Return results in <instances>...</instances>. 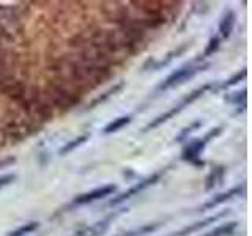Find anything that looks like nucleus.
<instances>
[{
    "label": "nucleus",
    "mask_w": 252,
    "mask_h": 236,
    "mask_svg": "<svg viewBox=\"0 0 252 236\" xmlns=\"http://www.w3.org/2000/svg\"><path fill=\"white\" fill-rule=\"evenodd\" d=\"M43 96L49 102V106H54L60 110H69L81 102L82 91L65 79L57 77L47 82Z\"/></svg>",
    "instance_id": "obj_1"
},
{
    "label": "nucleus",
    "mask_w": 252,
    "mask_h": 236,
    "mask_svg": "<svg viewBox=\"0 0 252 236\" xmlns=\"http://www.w3.org/2000/svg\"><path fill=\"white\" fill-rule=\"evenodd\" d=\"M211 66V63H203V57L202 59H195L192 61H188L186 65L180 66L178 69L173 71L172 74H169L164 81L158 85V91H165L170 88H175L178 85H183L185 82L191 81V79L202 73V71L208 69Z\"/></svg>",
    "instance_id": "obj_2"
},
{
    "label": "nucleus",
    "mask_w": 252,
    "mask_h": 236,
    "mask_svg": "<svg viewBox=\"0 0 252 236\" xmlns=\"http://www.w3.org/2000/svg\"><path fill=\"white\" fill-rule=\"evenodd\" d=\"M213 84H205V85H202V87H199V88H195L194 91H191L189 94H186V96L181 99L178 104H175L172 109H169L167 112H164V114H161L159 117H156L155 120L152 121V123H148L145 128H144V132H148L150 129H155V128H158V126H161V124H164L165 121H169L170 118H173L175 115H178L181 110H185L186 107H189L192 104L194 101H197L200 96H203L205 93H207L208 90H211L213 88Z\"/></svg>",
    "instance_id": "obj_3"
},
{
    "label": "nucleus",
    "mask_w": 252,
    "mask_h": 236,
    "mask_svg": "<svg viewBox=\"0 0 252 236\" xmlns=\"http://www.w3.org/2000/svg\"><path fill=\"white\" fill-rule=\"evenodd\" d=\"M220 131H222V128H215V129H211L205 134L203 139H195L192 142H188L186 147L183 148V151H181V159L189 162V164H192V165H197V167H202V165L205 164L200 159L202 151L205 149V147H207V144L210 140H213L215 137L219 136Z\"/></svg>",
    "instance_id": "obj_4"
},
{
    "label": "nucleus",
    "mask_w": 252,
    "mask_h": 236,
    "mask_svg": "<svg viewBox=\"0 0 252 236\" xmlns=\"http://www.w3.org/2000/svg\"><path fill=\"white\" fill-rule=\"evenodd\" d=\"M161 177H162V172H158V173H153V175L147 177L145 179H142L140 183H137V184H134L132 187H129L128 191H125L123 194L114 197V199L109 202V206H117V205H120V203L126 202L128 199H131V197L137 195L139 192H142V191H144V189H147L148 186H153L155 183H158Z\"/></svg>",
    "instance_id": "obj_5"
},
{
    "label": "nucleus",
    "mask_w": 252,
    "mask_h": 236,
    "mask_svg": "<svg viewBox=\"0 0 252 236\" xmlns=\"http://www.w3.org/2000/svg\"><path fill=\"white\" fill-rule=\"evenodd\" d=\"M115 191H117L115 184H106V186L93 189V191H90V192L77 195L73 203L74 205H87V203H92V202L104 199V197H107V195H112V194H115Z\"/></svg>",
    "instance_id": "obj_6"
},
{
    "label": "nucleus",
    "mask_w": 252,
    "mask_h": 236,
    "mask_svg": "<svg viewBox=\"0 0 252 236\" xmlns=\"http://www.w3.org/2000/svg\"><path fill=\"white\" fill-rule=\"evenodd\" d=\"M243 192H244V186L232 187V189H228L227 192H222V194L215 195L211 200L205 202V203L202 205V206H199L195 211H197V212H203V211H208V209H211V208H216V206H219V205H222V203H225V202H228V200L235 199V197L241 195Z\"/></svg>",
    "instance_id": "obj_7"
},
{
    "label": "nucleus",
    "mask_w": 252,
    "mask_h": 236,
    "mask_svg": "<svg viewBox=\"0 0 252 236\" xmlns=\"http://www.w3.org/2000/svg\"><path fill=\"white\" fill-rule=\"evenodd\" d=\"M125 209H126V208H125ZM125 209L117 211V212H114V214H110V216L104 217L102 220H99V222L93 224V225H90V227H84V228H81V230H77L73 236H102V235H104V232L110 227V224H112V220L115 219V216H118V214H120V212H123Z\"/></svg>",
    "instance_id": "obj_8"
},
{
    "label": "nucleus",
    "mask_w": 252,
    "mask_h": 236,
    "mask_svg": "<svg viewBox=\"0 0 252 236\" xmlns=\"http://www.w3.org/2000/svg\"><path fill=\"white\" fill-rule=\"evenodd\" d=\"M228 212H230V211L227 209V211H222V212H218V214H215V216H210V217L203 219V220H197V222H194V224H191V225L185 227L183 230H180V232L173 233V235H170V236H188V235H191V233H194V232H199V230H202V228L208 227L210 224L216 222V220H219L220 217L227 216Z\"/></svg>",
    "instance_id": "obj_9"
},
{
    "label": "nucleus",
    "mask_w": 252,
    "mask_h": 236,
    "mask_svg": "<svg viewBox=\"0 0 252 236\" xmlns=\"http://www.w3.org/2000/svg\"><path fill=\"white\" fill-rule=\"evenodd\" d=\"M235 22H236L235 11L233 10H227L222 18H220V22H219V33L224 39L230 38L233 27H235Z\"/></svg>",
    "instance_id": "obj_10"
},
{
    "label": "nucleus",
    "mask_w": 252,
    "mask_h": 236,
    "mask_svg": "<svg viewBox=\"0 0 252 236\" xmlns=\"http://www.w3.org/2000/svg\"><path fill=\"white\" fill-rule=\"evenodd\" d=\"M165 222L164 220H159V222H153V224H147L140 228H134V230H129V232H123V233H118L117 236H147L150 233L156 232L158 228L162 227Z\"/></svg>",
    "instance_id": "obj_11"
},
{
    "label": "nucleus",
    "mask_w": 252,
    "mask_h": 236,
    "mask_svg": "<svg viewBox=\"0 0 252 236\" xmlns=\"http://www.w3.org/2000/svg\"><path fill=\"white\" fill-rule=\"evenodd\" d=\"M189 46H191V44H189V43H185L183 46H181V47H178V49H175V51H172L170 54H167V55H165V59H162V60H159V61H156V63H153L152 60H150L148 63H150V65H152V69L153 71H159L162 66H167L169 65V63L173 60V59H175V57H178V55H181V54H183L186 49H188V47Z\"/></svg>",
    "instance_id": "obj_12"
},
{
    "label": "nucleus",
    "mask_w": 252,
    "mask_h": 236,
    "mask_svg": "<svg viewBox=\"0 0 252 236\" xmlns=\"http://www.w3.org/2000/svg\"><path fill=\"white\" fill-rule=\"evenodd\" d=\"M236 227H238V222L232 220V222H227V224L216 227L215 230H211L208 233H203L202 236H230L236 230Z\"/></svg>",
    "instance_id": "obj_13"
},
{
    "label": "nucleus",
    "mask_w": 252,
    "mask_h": 236,
    "mask_svg": "<svg viewBox=\"0 0 252 236\" xmlns=\"http://www.w3.org/2000/svg\"><path fill=\"white\" fill-rule=\"evenodd\" d=\"M131 123V115H125V117H118L115 118L114 121H110L106 128H104V134H114V132H118L120 129H123L126 124Z\"/></svg>",
    "instance_id": "obj_14"
},
{
    "label": "nucleus",
    "mask_w": 252,
    "mask_h": 236,
    "mask_svg": "<svg viewBox=\"0 0 252 236\" xmlns=\"http://www.w3.org/2000/svg\"><path fill=\"white\" fill-rule=\"evenodd\" d=\"M87 140H89V134H84V136H79V137H76L74 140H69L66 145H63V147L59 149V154H60V156H65V154L71 153V151H73V149H76L77 147L84 145Z\"/></svg>",
    "instance_id": "obj_15"
},
{
    "label": "nucleus",
    "mask_w": 252,
    "mask_h": 236,
    "mask_svg": "<svg viewBox=\"0 0 252 236\" xmlns=\"http://www.w3.org/2000/svg\"><path fill=\"white\" fill-rule=\"evenodd\" d=\"M222 175H224V169L219 167V169H213L210 172V175L207 177V184H205V189L207 191H211V189H215L216 184H220V181H222Z\"/></svg>",
    "instance_id": "obj_16"
},
{
    "label": "nucleus",
    "mask_w": 252,
    "mask_h": 236,
    "mask_svg": "<svg viewBox=\"0 0 252 236\" xmlns=\"http://www.w3.org/2000/svg\"><path fill=\"white\" fill-rule=\"evenodd\" d=\"M123 82H118L117 85H114V87H110V88L106 91V93H102V96H98L94 101H92L90 102V106H89V109H93V107H96L98 104H101V102H104L106 99H109L110 96H112V94H115V93H118L122 88H123Z\"/></svg>",
    "instance_id": "obj_17"
},
{
    "label": "nucleus",
    "mask_w": 252,
    "mask_h": 236,
    "mask_svg": "<svg viewBox=\"0 0 252 236\" xmlns=\"http://www.w3.org/2000/svg\"><path fill=\"white\" fill-rule=\"evenodd\" d=\"M246 88H243L241 91H235L232 94H228V96H225V101L230 102V104L233 106H240L241 107H246Z\"/></svg>",
    "instance_id": "obj_18"
},
{
    "label": "nucleus",
    "mask_w": 252,
    "mask_h": 236,
    "mask_svg": "<svg viewBox=\"0 0 252 236\" xmlns=\"http://www.w3.org/2000/svg\"><path fill=\"white\" fill-rule=\"evenodd\" d=\"M38 227H39V224L33 220V222H29L26 225L16 228V230H13L11 233H8V236H26L29 233H33L35 230H38Z\"/></svg>",
    "instance_id": "obj_19"
},
{
    "label": "nucleus",
    "mask_w": 252,
    "mask_h": 236,
    "mask_svg": "<svg viewBox=\"0 0 252 236\" xmlns=\"http://www.w3.org/2000/svg\"><path fill=\"white\" fill-rule=\"evenodd\" d=\"M202 126V120H195L194 123H191L188 126V128H185V129H181V132L178 134V136L175 137V142H178V144H181V142H185L188 137H189V134L191 132H194L195 129H199Z\"/></svg>",
    "instance_id": "obj_20"
},
{
    "label": "nucleus",
    "mask_w": 252,
    "mask_h": 236,
    "mask_svg": "<svg viewBox=\"0 0 252 236\" xmlns=\"http://www.w3.org/2000/svg\"><path fill=\"white\" fill-rule=\"evenodd\" d=\"M219 47H220V39L218 36H211L210 38V41L207 44V47H205V52L202 57L203 59H207V57H211V55H215L218 51H219Z\"/></svg>",
    "instance_id": "obj_21"
},
{
    "label": "nucleus",
    "mask_w": 252,
    "mask_h": 236,
    "mask_svg": "<svg viewBox=\"0 0 252 236\" xmlns=\"http://www.w3.org/2000/svg\"><path fill=\"white\" fill-rule=\"evenodd\" d=\"M246 74H248L246 68H243V69H241V71H238V73H236V74H233L230 79H227V81H225L224 84H220V88H228V87L236 85L238 82H241L244 77H246Z\"/></svg>",
    "instance_id": "obj_22"
},
{
    "label": "nucleus",
    "mask_w": 252,
    "mask_h": 236,
    "mask_svg": "<svg viewBox=\"0 0 252 236\" xmlns=\"http://www.w3.org/2000/svg\"><path fill=\"white\" fill-rule=\"evenodd\" d=\"M14 179H16V175H14V173H6V175H2V177H0V189H3V187H6V186H10Z\"/></svg>",
    "instance_id": "obj_23"
}]
</instances>
